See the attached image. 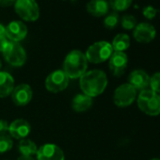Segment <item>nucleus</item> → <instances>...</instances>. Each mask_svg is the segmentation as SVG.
Here are the masks:
<instances>
[{"instance_id": "1", "label": "nucleus", "mask_w": 160, "mask_h": 160, "mask_svg": "<svg viewBox=\"0 0 160 160\" xmlns=\"http://www.w3.org/2000/svg\"><path fill=\"white\" fill-rule=\"evenodd\" d=\"M79 85L84 94L93 98L105 92L108 86V76L102 70L87 71L79 78Z\"/></svg>"}, {"instance_id": "2", "label": "nucleus", "mask_w": 160, "mask_h": 160, "mask_svg": "<svg viewBox=\"0 0 160 160\" xmlns=\"http://www.w3.org/2000/svg\"><path fill=\"white\" fill-rule=\"evenodd\" d=\"M86 55L80 50H72L67 54L63 61V72L69 79L80 78L88 69Z\"/></svg>"}, {"instance_id": "3", "label": "nucleus", "mask_w": 160, "mask_h": 160, "mask_svg": "<svg viewBox=\"0 0 160 160\" xmlns=\"http://www.w3.org/2000/svg\"><path fill=\"white\" fill-rule=\"evenodd\" d=\"M138 107L146 115L157 116L160 114V95L147 89L138 95Z\"/></svg>"}, {"instance_id": "4", "label": "nucleus", "mask_w": 160, "mask_h": 160, "mask_svg": "<svg viewBox=\"0 0 160 160\" xmlns=\"http://www.w3.org/2000/svg\"><path fill=\"white\" fill-rule=\"evenodd\" d=\"M113 52L114 51L110 42L106 41H100L90 45L85 55L88 59V62L99 64L108 60Z\"/></svg>"}, {"instance_id": "5", "label": "nucleus", "mask_w": 160, "mask_h": 160, "mask_svg": "<svg viewBox=\"0 0 160 160\" xmlns=\"http://www.w3.org/2000/svg\"><path fill=\"white\" fill-rule=\"evenodd\" d=\"M16 14L28 22H35L40 17V8L36 0H16L14 3Z\"/></svg>"}, {"instance_id": "6", "label": "nucleus", "mask_w": 160, "mask_h": 160, "mask_svg": "<svg viewBox=\"0 0 160 160\" xmlns=\"http://www.w3.org/2000/svg\"><path fill=\"white\" fill-rule=\"evenodd\" d=\"M5 60L14 67H21L27 61V52L19 42H9L2 52Z\"/></svg>"}, {"instance_id": "7", "label": "nucleus", "mask_w": 160, "mask_h": 160, "mask_svg": "<svg viewBox=\"0 0 160 160\" xmlns=\"http://www.w3.org/2000/svg\"><path fill=\"white\" fill-rule=\"evenodd\" d=\"M137 94L138 92L130 84H122L114 92V104L119 108H127L134 103L137 98Z\"/></svg>"}, {"instance_id": "8", "label": "nucleus", "mask_w": 160, "mask_h": 160, "mask_svg": "<svg viewBox=\"0 0 160 160\" xmlns=\"http://www.w3.org/2000/svg\"><path fill=\"white\" fill-rule=\"evenodd\" d=\"M69 84V77L62 70H56L48 74L45 79V89L52 93L63 92Z\"/></svg>"}, {"instance_id": "9", "label": "nucleus", "mask_w": 160, "mask_h": 160, "mask_svg": "<svg viewBox=\"0 0 160 160\" xmlns=\"http://www.w3.org/2000/svg\"><path fill=\"white\" fill-rule=\"evenodd\" d=\"M37 160H64L65 155L62 149L54 143L42 145L36 153Z\"/></svg>"}, {"instance_id": "10", "label": "nucleus", "mask_w": 160, "mask_h": 160, "mask_svg": "<svg viewBox=\"0 0 160 160\" xmlns=\"http://www.w3.org/2000/svg\"><path fill=\"white\" fill-rule=\"evenodd\" d=\"M156 36L155 28L150 23H139L136 26L133 31L134 39L140 43H149Z\"/></svg>"}, {"instance_id": "11", "label": "nucleus", "mask_w": 160, "mask_h": 160, "mask_svg": "<svg viewBox=\"0 0 160 160\" xmlns=\"http://www.w3.org/2000/svg\"><path fill=\"white\" fill-rule=\"evenodd\" d=\"M128 65V57L124 52H113L108 59V67L114 76H121L124 73Z\"/></svg>"}, {"instance_id": "12", "label": "nucleus", "mask_w": 160, "mask_h": 160, "mask_svg": "<svg viewBox=\"0 0 160 160\" xmlns=\"http://www.w3.org/2000/svg\"><path fill=\"white\" fill-rule=\"evenodd\" d=\"M12 102L18 107L28 105L33 97V91L28 84H20L14 88L12 94Z\"/></svg>"}, {"instance_id": "13", "label": "nucleus", "mask_w": 160, "mask_h": 160, "mask_svg": "<svg viewBox=\"0 0 160 160\" xmlns=\"http://www.w3.org/2000/svg\"><path fill=\"white\" fill-rule=\"evenodd\" d=\"M28 35V28L22 21H12L6 27V37L9 41L19 42Z\"/></svg>"}, {"instance_id": "14", "label": "nucleus", "mask_w": 160, "mask_h": 160, "mask_svg": "<svg viewBox=\"0 0 160 160\" xmlns=\"http://www.w3.org/2000/svg\"><path fill=\"white\" fill-rule=\"evenodd\" d=\"M31 132L30 123L25 119H16L12 123H10L9 133L12 138L24 139L27 138Z\"/></svg>"}, {"instance_id": "15", "label": "nucleus", "mask_w": 160, "mask_h": 160, "mask_svg": "<svg viewBox=\"0 0 160 160\" xmlns=\"http://www.w3.org/2000/svg\"><path fill=\"white\" fill-rule=\"evenodd\" d=\"M150 83V76L149 74L141 70L137 69L130 72L128 76V84H130L137 92L147 90Z\"/></svg>"}, {"instance_id": "16", "label": "nucleus", "mask_w": 160, "mask_h": 160, "mask_svg": "<svg viewBox=\"0 0 160 160\" xmlns=\"http://www.w3.org/2000/svg\"><path fill=\"white\" fill-rule=\"evenodd\" d=\"M15 88L14 79L11 73L0 71V98H6L12 94Z\"/></svg>"}, {"instance_id": "17", "label": "nucleus", "mask_w": 160, "mask_h": 160, "mask_svg": "<svg viewBox=\"0 0 160 160\" xmlns=\"http://www.w3.org/2000/svg\"><path fill=\"white\" fill-rule=\"evenodd\" d=\"M87 11L95 17L106 16L109 11V4L107 0H90L87 4Z\"/></svg>"}, {"instance_id": "18", "label": "nucleus", "mask_w": 160, "mask_h": 160, "mask_svg": "<svg viewBox=\"0 0 160 160\" xmlns=\"http://www.w3.org/2000/svg\"><path fill=\"white\" fill-rule=\"evenodd\" d=\"M93 101L92 98L84 94V93H79L76 94L72 101V108L75 112H85L89 110L92 107Z\"/></svg>"}, {"instance_id": "19", "label": "nucleus", "mask_w": 160, "mask_h": 160, "mask_svg": "<svg viewBox=\"0 0 160 160\" xmlns=\"http://www.w3.org/2000/svg\"><path fill=\"white\" fill-rule=\"evenodd\" d=\"M111 46L114 52H124L130 46V38L125 33L116 35L112 41Z\"/></svg>"}, {"instance_id": "20", "label": "nucleus", "mask_w": 160, "mask_h": 160, "mask_svg": "<svg viewBox=\"0 0 160 160\" xmlns=\"http://www.w3.org/2000/svg\"><path fill=\"white\" fill-rule=\"evenodd\" d=\"M18 150L21 153V155L24 156H33L36 155L38 147L36 143L29 139V138H24L21 139L18 144Z\"/></svg>"}, {"instance_id": "21", "label": "nucleus", "mask_w": 160, "mask_h": 160, "mask_svg": "<svg viewBox=\"0 0 160 160\" xmlns=\"http://www.w3.org/2000/svg\"><path fill=\"white\" fill-rule=\"evenodd\" d=\"M132 2L133 0H108L109 8L116 12L126 11L131 6Z\"/></svg>"}, {"instance_id": "22", "label": "nucleus", "mask_w": 160, "mask_h": 160, "mask_svg": "<svg viewBox=\"0 0 160 160\" xmlns=\"http://www.w3.org/2000/svg\"><path fill=\"white\" fill-rule=\"evenodd\" d=\"M13 147V139L8 134L0 135V153H6Z\"/></svg>"}, {"instance_id": "23", "label": "nucleus", "mask_w": 160, "mask_h": 160, "mask_svg": "<svg viewBox=\"0 0 160 160\" xmlns=\"http://www.w3.org/2000/svg\"><path fill=\"white\" fill-rule=\"evenodd\" d=\"M120 22V16H119V13L116 12H108L105 19H104V26L108 28V29H114L117 25L119 24Z\"/></svg>"}, {"instance_id": "24", "label": "nucleus", "mask_w": 160, "mask_h": 160, "mask_svg": "<svg viewBox=\"0 0 160 160\" xmlns=\"http://www.w3.org/2000/svg\"><path fill=\"white\" fill-rule=\"evenodd\" d=\"M121 25L123 29H126V30L134 29L136 28V26L138 25L137 18L131 14H125L121 19Z\"/></svg>"}, {"instance_id": "25", "label": "nucleus", "mask_w": 160, "mask_h": 160, "mask_svg": "<svg viewBox=\"0 0 160 160\" xmlns=\"http://www.w3.org/2000/svg\"><path fill=\"white\" fill-rule=\"evenodd\" d=\"M150 90L160 95V72H155L150 76Z\"/></svg>"}, {"instance_id": "26", "label": "nucleus", "mask_w": 160, "mask_h": 160, "mask_svg": "<svg viewBox=\"0 0 160 160\" xmlns=\"http://www.w3.org/2000/svg\"><path fill=\"white\" fill-rule=\"evenodd\" d=\"M142 13H143V16H144L146 19L152 20V19H153V18L156 16V14H157V10H156L154 7H152V6H151V5H148V6H146V7L143 8Z\"/></svg>"}, {"instance_id": "27", "label": "nucleus", "mask_w": 160, "mask_h": 160, "mask_svg": "<svg viewBox=\"0 0 160 160\" xmlns=\"http://www.w3.org/2000/svg\"><path fill=\"white\" fill-rule=\"evenodd\" d=\"M9 127L10 124L6 120H0V135L1 134H6L7 132H9Z\"/></svg>"}, {"instance_id": "28", "label": "nucleus", "mask_w": 160, "mask_h": 160, "mask_svg": "<svg viewBox=\"0 0 160 160\" xmlns=\"http://www.w3.org/2000/svg\"><path fill=\"white\" fill-rule=\"evenodd\" d=\"M15 1L16 0H0V7H3V8L11 7L14 5Z\"/></svg>"}, {"instance_id": "29", "label": "nucleus", "mask_w": 160, "mask_h": 160, "mask_svg": "<svg viewBox=\"0 0 160 160\" xmlns=\"http://www.w3.org/2000/svg\"><path fill=\"white\" fill-rule=\"evenodd\" d=\"M10 41L7 39V37H0V52H3V50L5 49L6 45L8 44Z\"/></svg>"}, {"instance_id": "30", "label": "nucleus", "mask_w": 160, "mask_h": 160, "mask_svg": "<svg viewBox=\"0 0 160 160\" xmlns=\"http://www.w3.org/2000/svg\"><path fill=\"white\" fill-rule=\"evenodd\" d=\"M0 37H6V27L0 24Z\"/></svg>"}, {"instance_id": "31", "label": "nucleus", "mask_w": 160, "mask_h": 160, "mask_svg": "<svg viewBox=\"0 0 160 160\" xmlns=\"http://www.w3.org/2000/svg\"><path fill=\"white\" fill-rule=\"evenodd\" d=\"M17 160H35L32 156H24V155H21Z\"/></svg>"}, {"instance_id": "32", "label": "nucleus", "mask_w": 160, "mask_h": 160, "mask_svg": "<svg viewBox=\"0 0 160 160\" xmlns=\"http://www.w3.org/2000/svg\"><path fill=\"white\" fill-rule=\"evenodd\" d=\"M1 68H2V62H1V59H0V71H1Z\"/></svg>"}, {"instance_id": "33", "label": "nucleus", "mask_w": 160, "mask_h": 160, "mask_svg": "<svg viewBox=\"0 0 160 160\" xmlns=\"http://www.w3.org/2000/svg\"><path fill=\"white\" fill-rule=\"evenodd\" d=\"M151 160H160V158H152V159H151Z\"/></svg>"}]
</instances>
